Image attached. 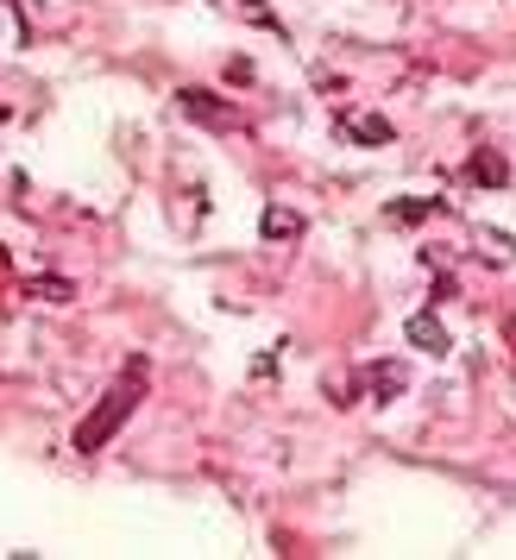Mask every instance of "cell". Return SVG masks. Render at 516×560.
Returning <instances> with one entry per match:
<instances>
[{
	"instance_id": "cell-5",
	"label": "cell",
	"mask_w": 516,
	"mask_h": 560,
	"mask_svg": "<svg viewBox=\"0 0 516 560\" xmlns=\"http://www.w3.org/2000/svg\"><path fill=\"white\" fill-rule=\"evenodd\" d=\"M347 132H353V139H365V145H385L390 120H378V114H353V120H347Z\"/></svg>"
},
{
	"instance_id": "cell-7",
	"label": "cell",
	"mask_w": 516,
	"mask_h": 560,
	"mask_svg": "<svg viewBox=\"0 0 516 560\" xmlns=\"http://www.w3.org/2000/svg\"><path fill=\"white\" fill-rule=\"evenodd\" d=\"M372 384H378V390H403V372H397V365H372Z\"/></svg>"
},
{
	"instance_id": "cell-4",
	"label": "cell",
	"mask_w": 516,
	"mask_h": 560,
	"mask_svg": "<svg viewBox=\"0 0 516 560\" xmlns=\"http://www.w3.org/2000/svg\"><path fill=\"white\" fill-rule=\"evenodd\" d=\"M303 233V214H290V208H265V240H296Z\"/></svg>"
},
{
	"instance_id": "cell-1",
	"label": "cell",
	"mask_w": 516,
	"mask_h": 560,
	"mask_svg": "<svg viewBox=\"0 0 516 560\" xmlns=\"http://www.w3.org/2000/svg\"><path fill=\"white\" fill-rule=\"evenodd\" d=\"M139 384H145V372L132 365L127 378H120V384H114V390L102 397V404H95V416H89V422L77 429V454H102L107 441L120 434V422H127V416H132V404H139Z\"/></svg>"
},
{
	"instance_id": "cell-6",
	"label": "cell",
	"mask_w": 516,
	"mask_h": 560,
	"mask_svg": "<svg viewBox=\"0 0 516 560\" xmlns=\"http://www.w3.org/2000/svg\"><path fill=\"white\" fill-rule=\"evenodd\" d=\"M472 183H504V158L479 152V158H472Z\"/></svg>"
},
{
	"instance_id": "cell-2",
	"label": "cell",
	"mask_w": 516,
	"mask_h": 560,
	"mask_svg": "<svg viewBox=\"0 0 516 560\" xmlns=\"http://www.w3.org/2000/svg\"><path fill=\"white\" fill-rule=\"evenodd\" d=\"M403 334H410L422 353H447V347H454V340H447V328H441L429 308H422V315H410V322H403Z\"/></svg>"
},
{
	"instance_id": "cell-3",
	"label": "cell",
	"mask_w": 516,
	"mask_h": 560,
	"mask_svg": "<svg viewBox=\"0 0 516 560\" xmlns=\"http://www.w3.org/2000/svg\"><path fill=\"white\" fill-rule=\"evenodd\" d=\"M183 114H196V120H208V127H227V120H233L227 107H214L202 89H189V95H183Z\"/></svg>"
}]
</instances>
